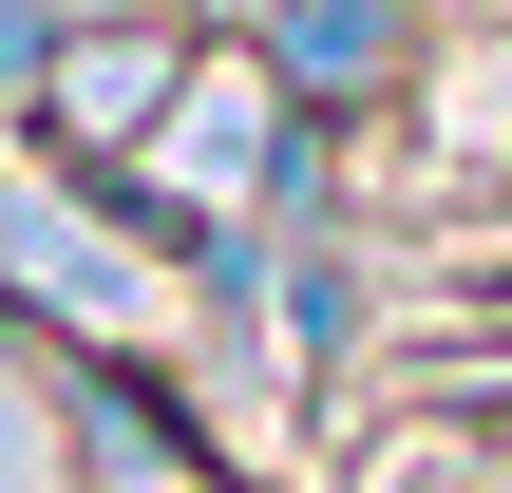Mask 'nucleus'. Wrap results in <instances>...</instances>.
<instances>
[{
	"label": "nucleus",
	"instance_id": "obj_4",
	"mask_svg": "<svg viewBox=\"0 0 512 493\" xmlns=\"http://www.w3.org/2000/svg\"><path fill=\"white\" fill-rule=\"evenodd\" d=\"M95 475H114V493H190V437H171L133 380H95Z\"/></svg>",
	"mask_w": 512,
	"mask_h": 493
},
{
	"label": "nucleus",
	"instance_id": "obj_2",
	"mask_svg": "<svg viewBox=\"0 0 512 493\" xmlns=\"http://www.w3.org/2000/svg\"><path fill=\"white\" fill-rule=\"evenodd\" d=\"M171 38L133 19V38H57V152H114V133H171Z\"/></svg>",
	"mask_w": 512,
	"mask_h": 493
},
{
	"label": "nucleus",
	"instance_id": "obj_5",
	"mask_svg": "<svg viewBox=\"0 0 512 493\" xmlns=\"http://www.w3.org/2000/svg\"><path fill=\"white\" fill-rule=\"evenodd\" d=\"M0 493H57V437H38V399L0 380Z\"/></svg>",
	"mask_w": 512,
	"mask_h": 493
},
{
	"label": "nucleus",
	"instance_id": "obj_1",
	"mask_svg": "<svg viewBox=\"0 0 512 493\" xmlns=\"http://www.w3.org/2000/svg\"><path fill=\"white\" fill-rule=\"evenodd\" d=\"M0 266H19L57 323H95V342H133V323H152V285H133V266H114V247L38 190V171H0Z\"/></svg>",
	"mask_w": 512,
	"mask_h": 493
},
{
	"label": "nucleus",
	"instance_id": "obj_3",
	"mask_svg": "<svg viewBox=\"0 0 512 493\" xmlns=\"http://www.w3.org/2000/svg\"><path fill=\"white\" fill-rule=\"evenodd\" d=\"M266 171V76H190V114H171V190H247Z\"/></svg>",
	"mask_w": 512,
	"mask_h": 493
}]
</instances>
